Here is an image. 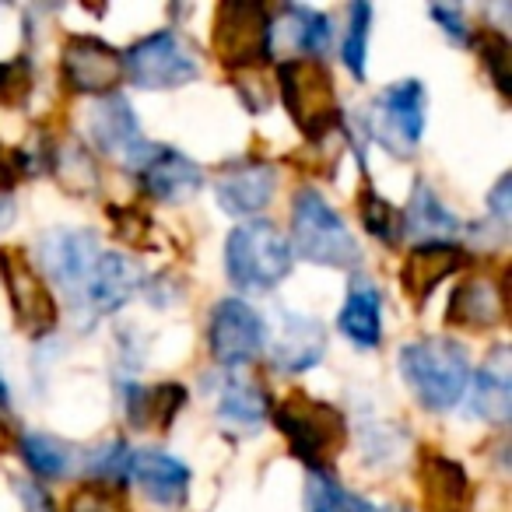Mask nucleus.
<instances>
[{
  "label": "nucleus",
  "mask_w": 512,
  "mask_h": 512,
  "mask_svg": "<svg viewBox=\"0 0 512 512\" xmlns=\"http://www.w3.org/2000/svg\"><path fill=\"white\" fill-rule=\"evenodd\" d=\"M397 369L404 376L407 390L414 393L425 411H453L463 404L470 386V358L463 344L453 337H418L407 341L397 355Z\"/></svg>",
  "instance_id": "obj_1"
},
{
  "label": "nucleus",
  "mask_w": 512,
  "mask_h": 512,
  "mask_svg": "<svg viewBox=\"0 0 512 512\" xmlns=\"http://www.w3.org/2000/svg\"><path fill=\"white\" fill-rule=\"evenodd\" d=\"M295 253L288 235L274 221L249 218L235 225L225 239V274L232 288L249 295L274 292L292 274Z\"/></svg>",
  "instance_id": "obj_2"
},
{
  "label": "nucleus",
  "mask_w": 512,
  "mask_h": 512,
  "mask_svg": "<svg viewBox=\"0 0 512 512\" xmlns=\"http://www.w3.org/2000/svg\"><path fill=\"white\" fill-rule=\"evenodd\" d=\"M274 425L288 439L295 460L309 467V474L330 470L348 446V418L327 400L309 397L306 390H292L274 407Z\"/></svg>",
  "instance_id": "obj_3"
},
{
  "label": "nucleus",
  "mask_w": 512,
  "mask_h": 512,
  "mask_svg": "<svg viewBox=\"0 0 512 512\" xmlns=\"http://www.w3.org/2000/svg\"><path fill=\"white\" fill-rule=\"evenodd\" d=\"M292 253L320 267L334 271H355L362 267V246L337 207L313 186H302L292 200Z\"/></svg>",
  "instance_id": "obj_4"
},
{
  "label": "nucleus",
  "mask_w": 512,
  "mask_h": 512,
  "mask_svg": "<svg viewBox=\"0 0 512 512\" xmlns=\"http://www.w3.org/2000/svg\"><path fill=\"white\" fill-rule=\"evenodd\" d=\"M278 88L292 123L309 141H327L341 127V102L323 60L288 57L278 67Z\"/></svg>",
  "instance_id": "obj_5"
},
{
  "label": "nucleus",
  "mask_w": 512,
  "mask_h": 512,
  "mask_svg": "<svg viewBox=\"0 0 512 512\" xmlns=\"http://www.w3.org/2000/svg\"><path fill=\"white\" fill-rule=\"evenodd\" d=\"M428 123V92L418 78H404L386 85L376 99L369 102L365 127L369 137L393 158H414L421 148Z\"/></svg>",
  "instance_id": "obj_6"
},
{
  "label": "nucleus",
  "mask_w": 512,
  "mask_h": 512,
  "mask_svg": "<svg viewBox=\"0 0 512 512\" xmlns=\"http://www.w3.org/2000/svg\"><path fill=\"white\" fill-rule=\"evenodd\" d=\"M120 60L123 78L134 88H144V92H169V88H183L200 78L197 53L172 29L137 39L127 53H120Z\"/></svg>",
  "instance_id": "obj_7"
},
{
  "label": "nucleus",
  "mask_w": 512,
  "mask_h": 512,
  "mask_svg": "<svg viewBox=\"0 0 512 512\" xmlns=\"http://www.w3.org/2000/svg\"><path fill=\"white\" fill-rule=\"evenodd\" d=\"M0 285H4L11 316H15L22 334L39 341V337L57 330L60 313H57V299L50 292V281L39 274V267L32 264V256L25 249L18 246L0 249Z\"/></svg>",
  "instance_id": "obj_8"
},
{
  "label": "nucleus",
  "mask_w": 512,
  "mask_h": 512,
  "mask_svg": "<svg viewBox=\"0 0 512 512\" xmlns=\"http://www.w3.org/2000/svg\"><path fill=\"white\" fill-rule=\"evenodd\" d=\"M271 11L264 4H221L214 11V53L235 74L256 71L271 53Z\"/></svg>",
  "instance_id": "obj_9"
},
{
  "label": "nucleus",
  "mask_w": 512,
  "mask_h": 512,
  "mask_svg": "<svg viewBox=\"0 0 512 512\" xmlns=\"http://www.w3.org/2000/svg\"><path fill=\"white\" fill-rule=\"evenodd\" d=\"M127 169L137 176L141 193H148L158 204H186L204 190V169L169 144L144 141L130 155Z\"/></svg>",
  "instance_id": "obj_10"
},
{
  "label": "nucleus",
  "mask_w": 512,
  "mask_h": 512,
  "mask_svg": "<svg viewBox=\"0 0 512 512\" xmlns=\"http://www.w3.org/2000/svg\"><path fill=\"white\" fill-rule=\"evenodd\" d=\"M267 344V320L246 299H221L207 320V348L221 369L249 365Z\"/></svg>",
  "instance_id": "obj_11"
},
{
  "label": "nucleus",
  "mask_w": 512,
  "mask_h": 512,
  "mask_svg": "<svg viewBox=\"0 0 512 512\" xmlns=\"http://www.w3.org/2000/svg\"><path fill=\"white\" fill-rule=\"evenodd\" d=\"M144 288V271L134 256L116 253V249H102L95 256L92 271H88L85 285H81L74 309L85 313L88 320H102V316H113L134 299Z\"/></svg>",
  "instance_id": "obj_12"
},
{
  "label": "nucleus",
  "mask_w": 512,
  "mask_h": 512,
  "mask_svg": "<svg viewBox=\"0 0 512 512\" xmlns=\"http://www.w3.org/2000/svg\"><path fill=\"white\" fill-rule=\"evenodd\" d=\"M60 81L71 92L92 95V99L113 95L123 81L120 50L95 36H71L60 50Z\"/></svg>",
  "instance_id": "obj_13"
},
{
  "label": "nucleus",
  "mask_w": 512,
  "mask_h": 512,
  "mask_svg": "<svg viewBox=\"0 0 512 512\" xmlns=\"http://www.w3.org/2000/svg\"><path fill=\"white\" fill-rule=\"evenodd\" d=\"M99 253V235L92 228H53L39 242V267H43L39 274L57 281L67 299L74 302Z\"/></svg>",
  "instance_id": "obj_14"
},
{
  "label": "nucleus",
  "mask_w": 512,
  "mask_h": 512,
  "mask_svg": "<svg viewBox=\"0 0 512 512\" xmlns=\"http://www.w3.org/2000/svg\"><path fill=\"white\" fill-rule=\"evenodd\" d=\"M85 127H88V144L99 148L102 155L123 158V165H127L130 155L148 141V137L141 134V123H137V116H134V106H130L120 92L95 99L85 116Z\"/></svg>",
  "instance_id": "obj_15"
},
{
  "label": "nucleus",
  "mask_w": 512,
  "mask_h": 512,
  "mask_svg": "<svg viewBox=\"0 0 512 512\" xmlns=\"http://www.w3.org/2000/svg\"><path fill=\"white\" fill-rule=\"evenodd\" d=\"M274 193H278V172H274V165H267V162L228 165V169H221L218 179H214L218 207L225 214H235V218L264 211V207L274 200Z\"/></svg>",
  "instance_id": "obj_16"
},
{
  "label": "nucleus",
  "mask_w": 512,
  "mask_h": 512,
  "mask_svg": "<svg viewBox=\"0 0 512 512\" xmlns=\"http://www.w3.org/2000/svg\"><path fill=\"white\" fill-rule=\"evenodd\" d=\"M141 491L162 509H183L190 495V467L162 449H130V470Z\"/></svg>",
  "instance_id": "obj_17"
},
{
  "label": "nucleus",
  "mask_w": 512,
  "mask_h": 512,
  "mask_svg": "<svg viewBox=\"0 0 512 512\" xmlns=\"http://www.w3.org/2000/svg\"><path fill=\"white\" fill-rule=\"evenodd\" d=\"M467 407L474 418L488 421V425H509L512 418V369H509V348L498 344L477 376H470L467 386Z\"/></svg>",
  "instance_id": "obj_18"
},
{
  "label": "nucleus",
  "mask_w": 512,
  "mask_h": 512,
  "mask_svg": "<svg viewBox=\"0 0 512 512\" xmlns=\"http://www.w3.org/2000/svg\"><path fill=\"white\" fill-rule=\"evenodd\" d=\"M267 337H271V362L281 372H306L327 355V330L309 316L281 313L278 330Z\"/></svg>",
  "instance_id": "obj_19"
},
{
  "label": "nucleus",
  "mask_w": 512,
  "mask_h": 512,
  "mask_svg": "<svg viewBox=\"0 0 512 512\" xmlns=\"http://www.w3.org/2000/svg\"><path fill=\"white\" fill-rule=\"evenodd\" d=\"M463 260H467V256H463V249L453 246V242H418V246L404 256V264H400V285H404L407 299H411L414 306H421L442 281L460 271Z\"/></svg>",
  "instance_id": "obj_20"
},
{
  "label": "nucleus",
  "mask_w": 512,
  "mask_h": 512,
  "mask_svg": "<svg viewBox=\"0 0 512 512\" xmlns=\"http://www.w3.org/2000/svg\"><path fill=\"white\" fill-rule=\"evenodd\" d=\"M337 330L362 351L383 344V295L369 278H355L348 285L341 313H337Z\"/></svg>",
  "instance_id": "obj_21"
},
{
  "label": "nucleus",
  "mask_w": 512,
  "mask_h": 512,
  "mask_svg": "<svg viewBox=\"0 0 512 512\" xmlns=\"http://www.w3.org/2000/svg\"><path fill=\"white\" fill-rule=\"evenodd\" d=\"M421 498H425V512H467L470 477L463 463L435 449L421 453Z\"/></svg>",
  "instance_id": "obj_22"
},
{
  "label": "nucleus",
  "mask_w": 512,
  "mask_h": 512,
  "mask_svg": "<svg viewBox=\"0 0 512 512\" xmlns=\"http://www.w3.org/2000/svg\"><path fill=\"white\" fill-rule=\"evenodd\" d=\"M281 15H285V25L271 22V53L281 39H285L288 53H299L302 60H320L330 50V43H334V22H330V15L306 8V4H288Z\"/></svg>",
  "instance_id": "obj_23"
},
{
  "label": "nucleus",
  "mask_w": 512,
  "mask_h": 512,
  "mask_svg": "<svg viewBox=\"0 0 512 512\" xmlns=\"http://www.w3.org/2000/svg\"><path fill=\"white\" fill-rule=\"evenodd\" d=\"M460 235V218L442 204V197L432 186L418 183L400 211V239H418V242H449Z\"/></svg>",
  "instance_id": "obj_24"
},
{
  "label": "nucleus",
  "mask_w": 512,
  "mask_h": 512,
  "mask_svg": "<svg viewBox=\"0 0 512 512\" xmlns=\"http://www.w3.org/2000/svg\"><path fill=\"white\" fill-rule=\"evenodd\" d=\"M505 316V299L502 288L491 278H463L453 288V299H449V323L467 330H491L498 327Z\"/></svg>",
  "instance_id": "obj_25"
},
{
  "label": "nucleus",
  "mask_w": 512,
  "mask_h": 512,
  "mask_svg": "<svg viewBox=\"0 0 512 512\" xmlns=\"http://www.w3.org/2000/svg\"><path fill=\"white\" fill-rule=\"evenodd\" d=\"M271 414V397L264 393V386L249 383V379H228L221 386L218 397V421L232 432H256Z\"/></svg>",
  "instance_id": "obj_26"
},
{
  "label": "nucleus",
  "mask_w": 512,
  "mask_h": 512,
  "mask_svg": "<svg viewBox=\"0 0 512 512\" xmlns=\"http://www.w3.org/2000/svg\"><path fill=\"white\" fill-rule=\"evenodd\" d=\"M123 404H127V418L137 428H158V432H165L176 421V414L183 411L186 386L158 383V386H144V390H127Z\"/></svg>",
  "instance_id": "obj_27"
},
{
  "label": "nucleus",
  "mask_w": 512,
  "mask_h": 512,
  "mask_svg": "<svg viewBox=\"0 0 512 512\" xmlns=\"http://www.w3.org/2000/svg\"><path fill=\"white\" fill-rule=\"evenodd\" d=\"M18 449H22L25 467H29L39 481H57V477H64L67 470H71V449L60 439H53V435L29 432V435H22Z\"/></svg>",
  "instance_id": "obj_28"
},
{
  "label": "nucleus",
  "mask_w": 512,
  "mask_h": 512,
  "mask_svg": "<svg viewBox=\"0 0 512 512\" xmlns=\"http://www.w3.org/2000/svg\"><path fill=\"white\" fill-rule=\"evenodd\" d=\"M372 22H376V11L369 4H351L348 8V25H344V36H341V60L355 78H365Z\"/></svg>",
  "instance_id": "obj_29"
},
{
  "label": "nucleus",
  "mask_w": 512,
  "mask_h": 512,
  "mask_svg": "<svg viewBox=\"0 0 512 512\" xmlns=\"http://www.w3.org/2000/svg\"><path fill=\"white\" fill-rule=\"evenodd\" d=\"M306 512H358V495H351L330 470H320L306 481Z\"/></svg>",
  "instance_id": "obj_30"
},
{
  "label": "nucleus",
  "mask_w": 512,
  "mask_h": 512,
  "mask_svg": "<svg viewBox=\"0 0 512 512\" xmlns=\"http://www.w3.org/2000/svg\"><path fill=\"white\" fill-rule=\"evenodd\" d=\"M358 218H362L365 232L376 235L386 246H393L400 239V211L390 200L379 197L376 190H362V197H358Z\"/></svg>",
  "instance_id": "obj_31"
},
{
  "label": "nucleus",
  "mask_w": 512,
  "mask_h": 512,
  "mask_svg": "<svg viewBox=\"0 0 512 512\" xmlns=\"http://www.w3.org/2000/svg\"><path fill=\"white\" fill-rule=\"evenodd\" d=\"M60 512H130V505L116 484L85 481L67 495V502Z\"/></svg>",
  "instance_id": "obj_32"
},
{
  "label": "nucleus",
  "mask_w": 512,
  "mask_h": 512,
  "mask_svg": "<svg viewBox=\"0 0 512 512\" xmlns=\"http://www.w3.org/2000/svg\"><path fill=\"white\" fill-rule=\"evenodd\" d=\"M481 64L488 67L498 92L509 95V39L498 29H488L481 36Z\"/></svg>",
  "instance_id": "obj_33"
},
{
  "label": "nucleus",
  "mask_w": 512,
  "mask_h": 512,
  "mask_svg": "<svg viewBox=\"0 0 512 512\" xmlns=\"http://www.w3.org/2000/svg\"><path fill=\"white\" fill-rule=\"evenodd\" d=\"M32 88V64L29 57H15L0 64V106H22Z\"/></svg>",
  "instance_id": "obj_34"
},
{
  "label": "nucleus",
  "mask_w": 512,
  "mask_h": 512,
  "mask_svg": "<svg viewBox=\"0 0 512 512\" xmlns=\"http://www.w3.org/2000/svg\"><path fill=\"white\" fill-rule=\"evenodd\" d=\"M428 15H432L435 22L442 25V32H446V36L453 39V43H460V46L470 43V25H467V18H463V11L442 8V4H432V8H428Z\"/></svg>",
  "instance_id": "obj_35"
},
{
  "label": "nucleus",
  "mask_w": 512,
  "mask_h": 512,
  "mask_svg": "<svg viewBox=\"0 0 512 512\" xmlns=\"http://www.w3.org/2000/svg\"><path fill=\"white\" fill-rule=\"evenodd\" d=\"M509 190H512V179H509V172H505L502 179H498L495 186H491V193H488V211L495 214V221L498 225H509V214H512V207H509Z\"/></svg>",
  "instance_id": "obj_36"
},
{
  "label": "nucleus",
  "mask_w": 512,
  "mask_h": 512,
  "mask_svg": "<svg viewBox=\"0 0 512 512\" xmlns=\"http://www.w3.org/2000/svg\"><path fill=\"white\" fill-rule=\"evenodd\" d=\"M18 491H22L25 502H29V512H53L50 509V498L43 495V488H39L36 481H32V484H18Z\"/></svg>",
  "instance_id": "obj_37"
},
{
  "label": "nucleus",
  "mask_w": 512,
  "mask_h": 512,
  "mask_svg": "<svg viewBox=\"0 0 512 512\" xmlns=\"http://www.w3.org/2000/svg\"><path fill=\"white\" fill-rule=\"evenodd\" d=\"M18 176V162L15 155H8V148L0 144V190H11V183H15Z\"/></svg>",
  "instance_id": "obj_38"
},
{
  "label": "nucleus",
  "mask_w": 512,
  "mask_h": 512,
  "mask_svg": "<svg viewBox=\"0 0 512 512\" xmlns=\"http://www.w3.org/2000/svg\"><path fill=\"white\" fill-rule=\"evenodd\" d=\"M4 414H11V390H8V383L0 379V418H4Z\"/></svg>",
  "instance_id": "obj_39"
}]
</instances>
